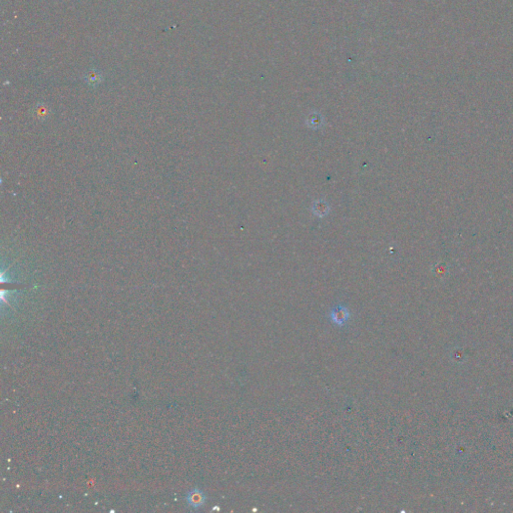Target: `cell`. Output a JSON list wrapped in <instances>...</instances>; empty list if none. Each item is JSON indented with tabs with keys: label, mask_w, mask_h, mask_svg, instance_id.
Returning <instances> with one entry per match:
<instances>
[{
	"label": "cell",
	"mask_w": 513,
	"mask_h": 513,
	"mask_svg": "<svg viewBox=\"0 0 513 513\" xmlns=\"http://www.w3.org/2000/svg\"><path fill=\"white\" fill-rule=\"evenodd\" d=\"M329 319L336 326H346L351 319V312L346 306L338 305L331 309L329 313Z\"/></svg>",
	"instance_id": "cell-1"
},
{
	"label": "cell",
	"mask_w": 513,
	"mask_h": 513,
	"mask_svg": "<svg viewBox=\"0 0 513 513\" xmlns=\"http://www.w3.org/2000/svg\"><path fill=\"white\" fill-rule=\"evenodd\" d=\"M186 500L188 507H190L193 510H198L206 504L207 495L202 489L193 488L187 492Z\"/></svg>",
	"instance_id": "cell-2"
},
{
	"label": "cell",
	"mask_w": 513,
	"mask_h": 513,
	"mask_svg": "<svg viewBox=\"0 0 513 513\" xmlns=\"http://www.w3.org/2000/svg\"><path fill=\"white\" fill-rule=\"evenodd\" d=\"M312 212L315 216L319 218H323L327 216L330 212V205L327 203L325 200L319 199L313 203L312 206Z\"/></svg>",
	"instance_id": "cell-3"
},
{
	"label": "cell",
	"mask_w": 513,
	"mask_h": 513,
	"mask_svg": "<svg viewBox=\"0 0 513 513\" xmlns=\"http://www.w3.org/2000/svg\"><path fill=\"white\" fill-rule=\"evenodd\" d=\"M308 126L313 130H317L323 126V119L317 114L311 115L308 120Z\"/></svg>",
	"instance_id": "cell-4"
},
{
	"label": "cell",
	"mask_w": 513,
	"mask_h": 513,
	"mask_svg": "<svg viewBox=\"0 0 513 513\" xmlns=\"http://www.w3.org/2000/svg\"><path fill=\"white\" fill-rule=\"evenodd\" d=\"M101 80V75L98 71L96 70H91L88 74H87V81L89 84L91 85H96L100 82Z\"/></svg>",
	"instance_id": "cell-5"
}]
</instances>
